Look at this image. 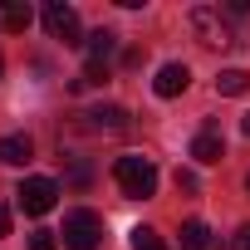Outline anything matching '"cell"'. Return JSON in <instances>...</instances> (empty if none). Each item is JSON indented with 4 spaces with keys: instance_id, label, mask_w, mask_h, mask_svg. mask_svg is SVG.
Masks as SVG:
<instances>
[{
    "instance_id": "obj_12",
    "label": "cell",
    "mask_w": 250,
    "mask_h": 250,
    "mask_svg": "<svg viewBox=\"0 0 250 250\" xmlns=\"http://www.w3.org/2000/svg\"><path fill=\"white\" fill-rule=\"evenodd\" d=\"M113 40H118L113 30H98V35H88V44H83V49H88V64H98V69H103V59L113 54Z\"/></svg>"
},
{
    "instance_id": "obj_2",
    "label": "cell",
    "mask_w": 250,
    "mask_h": 250,
    "mask_svg": "<svg viewBox=\"0 0 250 250\" xmlns=\"http://www.w3.org/2000/svg\"><path fill=\"white\" fill-rule=\"evenodd\" d=\"M191 30H196V40L206 49H230L235 44V30H230V20L216 5H191Z\"/></svg>"
},
{
    "instance_id": "obj_15",
    "label": "cell",
    "mask_w": 250,
    "mask_h": 250,
    "mask_svg": "<svg viewBox=\"0 0 250 250\" xmlns=\"http://www.w3.org/2000/svg\"><path fill=\"white\" fill-rule=\"evenodd\" d=\"M30 250H59V245H54L49 230H35V235H30Z\"/></svg>"
},
{
    "instance_id": "obj_1",
    "label": "cell",
    "mask_w": 250,
    "mask_h": 250,
    "mask_svg": "<svg viewBox=\"0 0 250 250\" xmlns=\"http://www.w3.org/2000/svg\"><path fill=\"white\" fill-rule=\"evenodd\" d=\"M113 177H118L123 196H133V201L157 196V167H152V157H118Z\"/></svg>"
},
{
    "instance_id": "obj_18",
    "label": "cell",
    "mask_w": 250,
    "mask_h": 250,
    "mask_svg": "<svg viewBox=\"0 0 250 250\" xmlns=\"http://www.w3.org/2000/svg\"><path fill=\"white\" fill-rule=\"evenodd\" d=\"M0 235H10V206H0Z\"/></svg>"
},
{
    "instance_id": "obj_20",
    "label": "cell",
    "mask_w": 250,
    "mask_h": 250,
    "mask_svg": "<svg viewBox=\"0 0 250 250\" xmlns=\"http://www.w3.org/2000/svg\"><path fill=\"white\" fill-rule=\"evenodd\" d=\"M0 74H5V64H0Z\"/></svg>"
},
{
    "instance_id": "obj_11",
    "label": "cell",
    "mask_w": 250,
    "mask_h": 250,
    "mask_svg": "<svg viewBox=\"0 0 250 250\" xmlns=\"http://www.w3.org/2000/svg\"><path fill=\"white\" fill-rule=\"evenodd\" d=\"M245 88H250V74H245V69H221V74H216V93H226V98H240Z\"/></svg>"
},
{
    "instance_id": "obj_13",
    "label": "cell",
    "mask_w": 250,
    "mask_h": 250,
    "mask_svg": "<svg viewBox=\"0 0 250 250\" xmlns=\"http://www.w3.org/2000/svg\"><path fill=\"white\" fill-rule=\"evenodd\" d=\"M5 30H30V5H20V0H10V5H5Z\"/></svg>"
},
{
    "instance_id": "obj_14",
    "label": "cell",
    "mask_w": 250,
    "mask_h": 250,
    "mask_svg": "<svg viewBox=\"0 0 250 250\" xmlns=\"http://www.w3.org/2000/svg\"><path fill=\"white\" fill-rule=\"evenodd\" d=\"M133 250H167V245H162V235H157L152 226H138V230H133Z\"/></svg>"
},
{
    "instance_id": "obj_17",
    "label": "cell",
    "mask_w": 250,
    "mask_h": 250,
    "mask_svg": "<svg viewBox=\"0 0 250 250\" xmlns=\"http://www.w3.org/2000/svg\"><path fill=\"white\" fill-rule=\"evenodd\" d=\"M230 245H235V250H250V226H240V230H235V240H230Z\"/></svg>"
},
{
    "instance_id": "obj_3",
    "label": "cell",
    "mask_w": 250,
    "mask_h": 250,
    "mask_svg": "<svg viewBox=\"0 0 250 250\" xmlns=\"http://www.w3.org/2000/svg\"><path fill=\"white\" fill-rule=\"evenodd\" d=\"M59 235H64L69 250H98V240H103V216H98V211H69Z\"/></svg>"
},
{
    "instance_id": "obj_7",
    "label": "cell",
    "mask_w": 250,
    "mask_h": 250,
    "mask_svg": "<svg viewBox=\"0 0 250 250\" xmlns=\"http://www.w3.org/2000/svg\"><path fill=\"white\" fill-rule=\"evenodd\" d=\"M83 118H88L93 133H123V128H128V113H123L118 103H103V108H93V113H83Z\"/></svg>"
},
{
    "instance_id": "obj_5",
    "label": "cell",
    "mask_w": 250,
    "mask_h": 250,
    "mask_svg": "<svg viewBox=\"0 0 250 250\" xmlns=\"http://www.w3.org/2000/svg\"><path fill=\"white\" fill-rule=\"evenodd\" d=\"M15 201H20V211H25V216H44V211H54V201H59V187H54L49 177H30V182H20Z\"/></svg>"
},
{
    "instance_id": "obj_21",
    "label": "cell",
    "mask_w": 250,
    "mask_h": 250,
    "mask_svg": "<svg viewBox=\"0 0 250 250\" xmlns=\"http://www.w3.org/2000/svg\"><path fill=\"white\" fill-rule=\"evenodd\" d=\"M245 187H250V177H245Z\"/></svg>"
},
{
    "instance_id": "obj_6",
    "label": "cell",
    "mask_w": 250,
    "mask_h": 250,
    "mask_svg": "<svg viewBox=\"0 0 250 250\" xmlns=\"http://www.w3.org/2000/svg\"><path fill=\"white\" fill-rule=\"evenodd\" d=\"M187 83H191V69H187V64H162L157 79H152V93H157V98H177Z\"/></svg>"
},
{
    "instance_id": "obj_4",
    "label": "cell",
    "mask_w": 250,
    "mask_h": 250,
    "mask_svg": "<svg viewBox=\"0 0 250 250\" xmlns=\"http://www.w3.org/2000/svg\"><path fill=\"white\" fill-rule=\"evenodd\" d=\"M44 15V30H49V40H64V44H88L83 40V30H79V15H74V5H64V0H49V5L40 10Z\"/></svg>"
},
{
    "instance_id": "obj_9",
    "label": "cell",
    "mask_w": 250,
    "mask_h": 250,
    "mask_svg": "<svg viewBox=\"0 0 250 250\" xmlns=\"http://www.w3.org/2000/svg\"><path fill=\"white\" fill-rule=\"evenodd\" d=\"M35 157V143L25 138V133H10V138H0V162L5 167H25Z\"/></svg>"
},
{
    "instance_id": "obj_8",
    "label": "cell",
    "mask_w": 250,
    "mask_h": 250,
    "mask_svg": "<svg viewBox=\"0 0 250 250\" xmlns=\"http://www.w3.org/2000/svg\"><path fill=\"white\" fill-rule=\"evenodd\" d=\"M191 157H196L201 167H216V162L226 157V143H221V133H211V128H206V133H196V138H191Z\"/></svg>"
},
{
    "instance_id": "obj_10",
    "label": "cell",
    "mask_w": 250,
    "mask_h": 250,
    "mask_svg": "<svg viewBox=\"0 0 250 250\" xmlns=\"http://www.w3.org/2000/svg\"><path fill=\"white\" fill-rule=\"evenodd\" d=\"M182 250H216V235L206 221H187L182 226Z\"/></svg>"
},
{
    "instance_id": "obj_16",
    "label": "cell",
    "mask_w": 250,
    "mask_h": 250,
    "mask_svg": "<svg viewBox=\"0 0 250 250\" xmlns=\"http://www.w3.org/2000/svg\"><path fill=\"white\" fill-rule=\"evenodd\" d=\"M177 187L182 191H196V172H177Z\"/></svg>"
},
{
    "instance_id": "obj_19",
    "label": "cell",
    "mask_w": 250,
    "mask_h": 250,
    "mask_svg": "<svg viewBox=\"0 0 250 250\" xmlns=\"http://www.w3.org/2000/svg\"><path fill=\"white\" fill-rule=\"evenodd\" d=\"M240 133H245V138H250V113H245V118H240Z\"/></svg>"
}]
</instances>
